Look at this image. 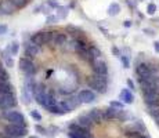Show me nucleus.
<instances>
[{
    "label": "nucleus",
    "mask_w": 159,
    "mask_h": 138,
    "mask_svg": "<svg viewBox=\"0 0 159 138\" xmlns=\"http://www.w3.org/2000/svg\"><path fill=\"white\" fill-rule=\"evenodd\" d=\"M89 87L100 94L107 93V76L94 75L89 79Z\"/></svg>",
    "instance_id": "obj_1"
},
{
    "label": "nucleus",
    "mask_w": 159,
    "mask_h": 138,
    "mask_svg": "<svg viewBox=\"0 0 159 138\" xmlns=\"http://www.w3.org/2000/svg\"><path fill=\"white\" fill-rule=\"evenodd\" d=\"M4 120H7L10 124H18V126H25V118L21 112L18 110H4L3 113Z\"/></svg>",
    "instance_id": "obj_2"
},
{
    "label": "nucleus",
    "mask_w": 159,
    "mask_h": 138,
    "mask_svg": "<svg viewBox=\"0 0 159 138\" xmlns=\"http://www.w3.org/2000/svg\"><path fill=\"white\" fill-rule=\"evenodd\" d=\"M54 38H56V33L54 32H38L32 36V43L38 46H44L48 43H53Z\"/></svg>",
    "instance_id": "obj_3"
},
{
    "label": "nucleus",
    "mask_w": 159,
    "mask_h": 138,
    "mask_svg": "<svg viewBox=\"0 0 159 138\" xmlns=\"http://www.w3.org/2000/svg\"><path fill=\"white\" fill-rule=\"evenodd\" d=\"M17 105V98H15L14 93L3 94L0 96V109L2 110H10Z\"/></svg>",
    "instance_id": "obj_4"
},
{
    "label": "nucleus",
    "mask_w": 159,
    "mask_h": 138,
    "mask_svg": "<svg viewBox=\"0 0 159 138\" xmlns=\"http://www.w3.org/2000/svg\"><path fill=\"white\" fill-rule=\"evenodd\" d=\"M20 69L22 70L28 78H30V76H33L36 73V66H35V64H33V61L26 57L20 60Z\"/></svg>",
    "instance_id": "obj_5"
},
{
    "label": "nucleus",
    "mask_w": 159,
    "mask_h": 138,
    "mask_svg": "<svg viewBox=\"0 0 159 138\" xmlns=\"http://www.w3.org/2000/svg\"><path fill=\"white\" fill-rule=\"evenodd\" d=\"M4 133L10 134L15 138H21L26 136V127L25 126H18V124H8L4 127Z\"/></svg>",
    "instance_id": "obj_6"
},
{
    "label": "nucleus",
    "mask_w": 159,
    "mask_h": 138,
    "mask_svg": "<svg viewBox=\"0 0 159 138\" xmlns=\"http://www.w3.org/2000/svg\"><path fill=\"white\" fill-rule=\"evenodd\" d=\"M136 73L139 76V80H145V79H151L154 76L151 68H149L148 64L141 62V64H137L136 66Z\"/></svg>",
    "instance_id": "obj_7"
},
{
    "label": "nucleus",
    "mask_w": 159,
    "mask_h": 138,
    "mask_svg": "<svg viewBox=\"0 0 159 138\" xmlns=\"http://www.w3.org/2000/svg\"><path fill=\"white\" fill-rule=\"evenodd\" d=\"M78 97H79V100H80L82 104H91L97 100L96 91L91 90V88H83V90L78 94Z\"/></svg>",
    "instance_id": "obj_8"
},
{
    "label": "nucleus",
    "mask_w": 159,
    "mask_h": 138,
    "mask_svg": "<svg viewBox=\"0 0 159 138\" xmlns=\"http://www.w3.org/2000/svg\"><path fill=\"white\" fill-rule=\"evenodd\" d=\"M91 69L96 75H100V76H107L108 75V66H107V62L100 58H97L96 61L91 62Z\"/></svg>",
    "instance_id": "obj_9"
},
{
    "label": "nucleus",
    "mask_w": 159,
    "mask_h": 138,
    "mask_svg": "<svg viewBox=\"0 0 159 138\" xmlns=\"http://www.w3.org/2000/svg\"><path fill=\"white\" fill-rule=\"evenodd\" d=\"M144 96V102L149 109L159 108V94L158 93H147Z\"/></svg>",
    "instance_id": "obj_10"
},
{
    "label": "nucleus",
    "mask_w": 159,
    "mask_h": 138,
    "mask_svg": "<svg viewBox=\"0 0 159 138\" xmlns=\"http://www.w3.org/2000/svg\"><path fill=\"white\" fill-rule=\"evenodd\" d=\"M17 7L11 0H0V15H11Z\"/></svg>",
    "instance_id": "obj_11"
},
{
    "label": "nucleus",
    "mask_w": 159,
    "mask_h": 138,
    "mask_svg": "<svg viewBox=\"0 0 159 138\" xmlns=\"http://www.w3.org/2000/svg\"><path fill=\"white\" fill-rule=\"evenodd\" d=\"M40 53V46L35 44V43H29L25 46V55L26 58H35Z\"/></svg>",
    "instance_id": "obj_12"
},
{
    "label": "nucleus",
    "mask_w": 159,
    "mask_h": 138,
    "mask_svg": "<svg viewBox=\"0 0 159 138\" xmlns=\"http://www.w3.org/2000/svg\"><path fill=\"white\" fill-rule=\"evenodd\" d=\"M119 100L125 104H131L134 101V96L129 88H123V90L119 93Z\"/></svg>",
    "instance_id": "obj_13"
},
{
    "label": "nucleus",
    "mask_w": 159,
    "mask_h": 138,
    "mask_svg": "<svg viewBox=\"0 0 159 138\" xmlns=\"http://www.w3.org/2000/svg\"><path fill=\"white\" fill-rule=\"evenodd\" d=\"M89 116L91 118V120H93L94 123H100V122H102L104 119H105L104 110H98V109H91L90 112H89Z\"/></svg>",
    "instance_id": "obj_14"
},
{
    "label": "nucleus",
    "mask_w": 159,
    "mask_h": 138,
    "mask_svg": "<svg viewBox=\"0 0 159 138\" xmlns=\"http://www.w3.org/2000/svg\"><path fill=\"white\" fill-rule=\"evenodd\" d=\"M76 122H78V123L80 124V126H83V127L89 128V130H90V127H91V126H93V123H94V122L91 120V118H90L89 115H82V116H79Z\"/></svg>",
    "instance_id": "obj_15"
},
{
    "label": "nucleus",
    "mask_w": 159,
    "mask_h": 138,
    "mask_svg": "<svg viewBox=\"0 0 159 138\" xmlns=\"http://www.w3.org/2000/svg\"><path fill=\"white\" fill-rule=\"evenodd\" d=\"M13 84L10 82H0V96L3 94H8V93H13Z\"/></svg>",
    "instance_id": "obj_16"
},
{
    "label": "nucleus",
    "mask_w": 159,
    "mask_h": 138,
    "mask_svg": "<svg viewBox=\"0 0 159 138\" xmlns=\"http://www.w3.org/2000/svg\"><path fill=\"white\" fill-rule=\"evenodd\" d=\"M69 131H75V133H79V134H84V133H89V128L83 127L76 122V123H71L69 124Z\"/></svg>",
    "instance_id": "obj_17"
},
{
    "label": "nucleus",
    "mask_w": 159,
    "mask_h": 138,
    "mask_svg": "<svg viewBox=\"0 0 159 138\" xmlns=\"http://www.w3.org/2000/svg\"><path fill=\"white\" fill-rule=\"evenodd\" d=\"M66 43V35L65 33H56V38H54L53 44L57 46V47H61Z\"/></svg>",
    "instance_id": "obj_18"
},
{
    "label": "nucleus",
    "mask_w": 159,
    "mask_h": 138,
    "mask_svg": "<svg viewBox=\"0 0 159 138\" xmlns=\"http://www.w3.org/2000/svg\"><path fill=\"white\" fill-rule=\"evenodd\" d=\"M119 11H120V6L118 4V3H111L108 7V15H111V17H115V15L119 14Z\"/></svg>",
    "instance_id": "obj_19"
},
{
    "label": "nucleus",
    "mask_w": 159,
    "mask_h": 138,
    "mask_svg": "<svg viewBox=\"0 0 159 138\" xmlns=\"http://www.w3.org/2000/svg\"><path fill=\"white\" fill-rule=\"evenodd\" d=\"M68 13H69V8L68 7H61V6H60V7L57 8V17L61 18V20H62V18H66Z\"/></svg>",
    "instance_id": "obj_20"
},
{
    "label": "nucleus",
    "mask_w": 159,
    "mask_h": 138,
    "mask_svg": "<svg viewBox=\"0 0 159 138\" xmlns=\"http://www.w3.org/2000/svg\"><path fill=\"white\" fill-rule=\"evenodd\" d=\"M68 137H69V138H93L90 133L79 134V133H75V131H69V133H68Z\"/></svg>",
    "instance_id": "obj_21"
},
{
    "label": "nucleus",
    "mask_w": 159,
    "mask_h": 138,
    "mask_svg": "<svg viewBox=\"0 0 159 138\" xmlns=\"http://www.w3.org/2000/svg\"><path fill=\"white\" fill-rule=\"evenodd\" d=\"M8 79H10V75L7 73V70L0 65V82H8Z\"/></svg>",
    "instance_id": "obj_22"
},
{
    "label": "nucleus",
    "mask_w": 159,
    "mask_h": 138,
    "mask_svg": "<svg viewBox=\"0 0 159 138\" xmlns=\"http://www.w3.org/2000/svg\"><path fill=\"white\" fill-rule=\"evenodd\" d=\"M11 2L14 3V6L17 8H24L29 3V0H11Z\"/></svg>",
    "instance_id": "obj_23"
},
{
    "label": "nucleus",
    "mask_w": 159,
    "mask_h": 138,
    "mask_svg": "<svg viewBox=\"0 0 159 138\" xmlns=\"http://www.w3.org/2000/svg\"><path fill=\"white\" fill-rule=\"evenodd\" d=\"M109 106H112V108H115V109H123L125 102H122V101H111Z\"/></svg>",
    "instance_id": "obj_24"
},
{
    "label": "nucleus",
    "mask_w": 159,
    "mask_h": 138,
    "mask_svg": "<svg viewBox=\"0 0 159 138\" xmlns=\"http://www.w3.org/2000/svg\"><path fill=\"white\" fill-rule=\"evenodd\" d=\"M147 13L149 15H154L157 13V4H155V3H149V4L147 6Z\"/></svg>",
    "instance_id": "obj_25"
},
{
    "label": "nucleus",
    "mask_w": 159,
    "mask_h": 138,
    "mask_svg": "<svg viewBox=\"0 0 159 138\" xmlns=\"http://www.w3.org/2000/svg\"><path fill=\"white\" fill-rule=\"evenodd\" d=\"M8 51H10V54H11V55H17V54H18V43H17V42H14L13 44L10 46Z\"/></svg>",
    "instance_id": "obj_26"
},
{
    "label": "nucleus",
    "mask_w": 159,
    "mask_h": 138,
    "mask_svg": "<svg viewBox=\"0 0 159 138\" xmlns=\"http://www.w3.org/2000/svg\"><path fill=\"white\" fill-rule=\"evenodd\" d=\"M4 58H6V65H7L8 66V68H13V66H14V60H13V55H8V57H7V55H4Z\"/></svg>",
    "instance_id": "obj_27"
},
{
    "label": "nucleus",
    "mask_w": 159,
    "mask_h": 138,
    "mask_svg": "<svg viewBox=\"0 0 159 138\" xmlns=\"http://www.w3.org/2000/svg\"><path fill=\"white\" fill-rule=\"evenodd\" d=\"M151 115L155 118V122H157V124L159 126V109H158V108L151 109Z\"/></svg>",
    "instance_id": "obj_28"
},
{
    "label": "nucleus",
    "mask_w": 159,
    "mask_h": 138,
    "mask_svg": "<svg viewBox=\"0 0 159 138\" xmlns=\"http://www.w3.org/2000/svg\"><path fill=\"white\" fill-rule=\"evenodd\" d=\"M120 61L123 62V66H125V68H129V66H130V62H129V60H127L126 55H120Z\"/></svg>",
    "instance_id": "obj_29"
},
{
    "label": "nucleus",
    "mask_w": 159,
    "mask_h": 138,
    "mask_svg": "<svg viewBox=\"0 0 159 138\" xmlns=\"http://www.w3.org/2000/svg\"><path fill=\"white\" fill-rule=\"evenodd\" d=\"M47 4L50 6V7H53V8H58V7H60V4H58L57 0H48Z\"/></svg>",
    "instance_id": "obj_30"
},
{
    "label": "nucleus",
    "mask_w": 159,
    "mask_h": 138,
    "mask_svg": "<svg viewBox=\"0 0 159 138\" xmlns=\"http://www.w3.org/2000/svg\"><path fill=\"white\" fill-rule=\"evenodd\" d=\"M30 115H32V118L35 119V120H42V115H39L38 112H36V110H32V112H30Z\"/></svg>",
    "instance_id": "obj_31"
},
{
    "label": "nucleus",
    "mask_w": 159,
    "mask_h": 138,
    "mask_svg": "<svg viewBox=\"0 0 159 138\" xmlns=\"http://www.w3.org/2000/svg\"><path fill=\"white\" fill-rule=\"evenodd\" d=\"M57 20H58L57 15H48L47 17V24H53V22H56Z\"/></svg>",
    "instance_id": "obj_32"
},
{
    "label": "nucleus",
    "mask_w": 159,
    "mask_h": 138,
    "mask_svg": "<svg viewBox=\"0 0 159 138\" xmlns=\"http://www.w3.org/2000/svg\"><path fill=\"white\" fill-rule=\"evenodd\" d=\"M7 32V25H0V35H4Z\"/></svg>",
    "instance_id": "obj_33"
},
{
    "label": "nucleus",
    "mask_w": 159,
    "mask_h": 138,
    "mask_svg": "<svg viewBox=\"0 0 159 138\" xmlns=\"http://www.w3.org/2000/svg\"><path fill=\"white\" fill-rule=\"evenodd\" d=\"M127 86H129L130 90H134V83H133V80H131V79H129V80H127Z\"/></svg>",
    "instance_id": "obj_34"
},
{
    "label": "nucleus",
    "mask_w": 159,
    "mask_h": 138,
    "mask_svg": "<svg viewBox=\"0 0 159 138\" xmlns=\"http://www.w3.org/2000/svg\"><path fill=\"white\" fill-rule=\"evenodd\" d=\"M0 138H15V137L10 136V134H7V133H3V134H0Z\"/></svg>",
    "instance_id": "obj_35"
},
{
    "label": "nucleus",
    "mask_w": 159,
    "mask_h": 138,
    "mask_svg": "<svg viewBox=\"0 0 159 138\" xmlns=\"http://www.w3.org/2000/svg\"><path fill=\"white\" fill-rule=\"evenodd\" d=\"M154 48H155V51L159 54V42H155L154 43Z\"/></svg>",
    "instance_id": "obj_36"
},
{
    "label": "nucleus",
    "mask_w": 159,
    "mask_h": 138,
    "mask_svg": "<svg viewBox=\"0 0 159 138\" xmlns=\"http://www.w3.org/2000/svg\"><path fill=\"white\" fill-rule=\"evenodd\" d=\"M36 130H38V131H42V133H46V128H44V127H40V126H36Z\"/></svg>",
    "instance_id": "obj_37"
},
{
    "label": "nucleus",
    "mask_w": 159,
    "mask_h": 138,
    "mask_svg": "<svg viewBox=\"0 0 159 138\" xmlns=\"http://www.w3.org/2000/svg\"><path fill=\"white\" fill-rule=\"evenodd\" d=\"M125 26H126V28L131 26V22H130V21H126V22H125Z\"/></svg>",
    "instance_id": "obj_38"
},
{
    "label": "nucleus",
    "mask_w": 159,
    "mask_h": 138,
    "mask_svg": "<svg viewBox=\"0 0 159 138\" xmlns=\"http://www.w3.org/2000/svg\"><path fill=\"white\" fill-rule=\"evenodd\" d=\"M137 138H148V137H145V136H139Z\"/></svg>",
    "instance_id": "obj_39"
},
{
    "label": "nucleus",
    "mask_w": 159,
    "mask_h": 138,
    "mask_svg": "<svg viewBox=\"0 0 159 138\" xmlns=\"http://www.w3.org/2000/svg\"><path fill=\"white\" fill-rule=\"evenodd\" d=\"M29 138H38V137H29Z\"/></svg>",
    "instance_id": "obj_40"
}]
</instances>
